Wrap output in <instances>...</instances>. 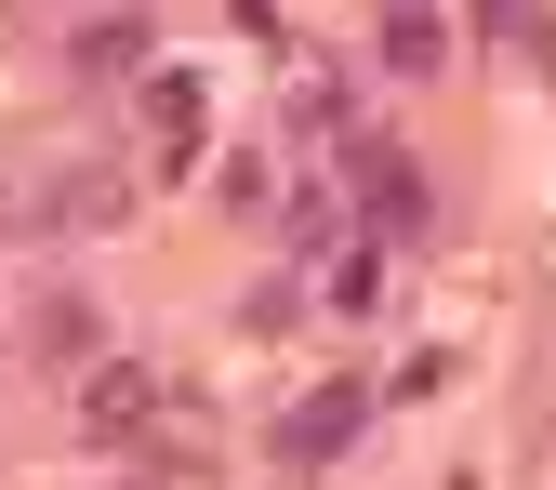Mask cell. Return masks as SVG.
Here are the masks:
<instances>
[{
	"mask_svg": "<svg viewBox=\"0 0 556 490\" xmlns=\"http://www.w3.org/2000/svg\"><path fill=\"white\" fill-rule=\"evenodd\" d=\"M358 199H371V226H425V173L397 147H358Z\"/></svg>",
	"mask_w": 556,
	"mask_h": 490,
	"instance_id": "cell-3",
	"label": "cell"
},
{
	"mask_svg": "<svg viewBox=\"0 0 556 490\" xmlns=\"http://www.w3.org/2000/svg\"><path fill=\"white\" fill-rule=\"evenodd\" d=\"M80 344H93V318H80V305L53 292V305H40V359H80Z\"/></svg>",
	"mask_w": 556,
	"mask_h": 490,
	"instance_id": "cell-8",
	"label": "cell"
},
{
	"mask_svg": "<svg viewBox=\"0 0 556 490\" xmlns=\"http://www.w3.org/2000/svg\"><path fill=\"white\" fill-rule=\"evenodd\" d=\"M147 120H160V147L186 160V147H199V80H160V93H147Z\"/></svg>",
	"mask_w": 556,
	"mask_h": 490,
	"instance_id": "cell-6",
	"label": "cell"
},
{
	"mask_svg": "<svg viewBox=\"0 0 556 490\" xmlns=\"http://www.w3.org/2000/svg\"><path fill=\"white\" fill-rule=\"evenodd\" d=\"M384 66L425 80V66H438V14H410V0H397V14H384Z\"/></svg>",
	"mask_w": 556,
	"mask_h": 490,
	"instance_id": "cell-4",
	"label": "cell"
},
{
	"mask_svg": "<svg viewBox=\"0 0 556 490\" xmlns=\"http://www.w3.org/2000/svg\"><path fill=\"white\" fill-rule=\"evenodd\" d=\"M358 411H371V385H318L292 425H278V451H292V464H331L344 438H358Z\"/></svg>",
	"mask_w": 556,
	"mask_h": 490,
	"instance_id": "cell-2",
	"label": "cell"
},
{
	"mask_svg": "<svg viewBox=\"0 0 556 490\" xmlns=\"http://www.w3.org/2000/svg\"><path fill=\"white\" fill-rule=\"evenodd\" d=\"M80 425H93V438H147V425H160V385L132 372V359H106V372L80 385Z\"/></svg>",
	"mask_w": 556,
	"mask_h": 490,
	"instance_id": "cell-1",
	"label": "cell"
},
{
	"mask_svg": "<svg viewBox=\"0 0 556 490\" xmlns=\"http://www.w3.org/2000/svg\"><path fill=\"white\" fill-rule=\"evenodd\" d=\"M106 213H119V186H106V173H93V186H53V199H40V226H106Z\"/></svg>",
	"mask_w": 556,
	"mask_h": 490,
	"instance_id": "cell-7",
	"label": "cell"
},
{
	"mask_svg": "<svg viewBox=\"0 0 556 490\" xmlns=\"http://www.w3.org/2000/svg\"><path fill=\"white\" fill-rule=\"evenodd\" d=\"M132 53H147V27H132V14H106V27H80V66H93V80H119Z\"/></svg>",
	"mask_w": 556,
	"mask_h": 490,
	"instance_id": "cell-5",
	"label": "cell"
}]
</instances>
